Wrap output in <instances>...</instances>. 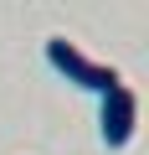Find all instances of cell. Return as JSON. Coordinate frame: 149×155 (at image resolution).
<instances>
[{"instance_id":"6da1fadb","label":"cell","mask_w":149,"mask_h":155,"mask_svg":"<svg viewBox=\"0 0 149 155\" xmlns=\"http://www.w3.org/2000/svg\"><path fill=\"white\" fill-rule=\"evenodd\" d=\"M46 62H51V67L67 78V83H77V88H88V93H98V98H103L108 88H118V83H123L113 67H103V62L82 57V52L72 47L67 36H51V41H46Z\"/></svg>"},{"instance_id":"7a4b0ae2","label":"cell","mask_w":149,"mask_h":155,"mask_svg":"<svg viewBox=\"0 0 149 155\" xmlns=\"http://www.w3.org/2000/svg\"><path fill=\"white\" fill-rule=\"evenodd\" d=\"M134 124H139V98H134V88H129V83L108 88V93H103V109H98V134H103V145L123 150V145L134 140Z\"/></svg>"}]
</instances>
